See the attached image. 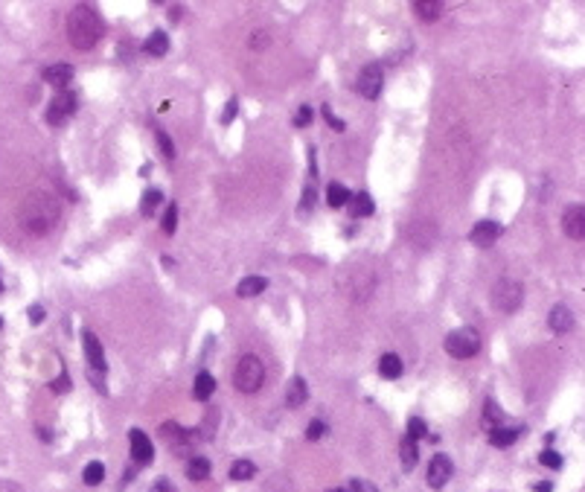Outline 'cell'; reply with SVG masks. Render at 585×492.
<instances>
[{
    "label": "cell",
    "instance_id": "obj_41",
    "mask_svg": "<svg viewBox=\"0 0 585 492\" xmlns=\"http://www.w3.org/2000/svg\"><path fill=\"white\" fill-rule=\"evenodd\" d=\"M265 44H268V32L265 29H256L254 38H251V47H254V50H259V47H265Z\"/></svg>",
    "mask_w": 585,
    "mask_h": 492
},
{
    "label": "cell",
    "instance_id": "obj_44",
    "mask_svg": "<svg viewBox=\"0 0 585 492\" xmlns=\"http://www.w3.org/2000/svg\"><path fill=\"white\" fill-rule=\"evenodd\" d=\"M29 321H32V323H41V321H44V309H41V306H32V309H29Z\"/></svg>",
    "mask_w": 585,
    "mask_h": 492
},
{
    "label": "cell",
    "instance_id": "obj_39",
    "mask_svg": "<svg viewBox=\"0 0 585 492\" xmlns=\"http://www.w3.org/2000/svg\"><path fill=\"white\" fill-rule=\"evenodd\" d=\"M309 207H315V187L309 184L303 190V201H300V213H309Z\"/></svg>",
    "mask_w": 585,
    "mask_h": 492
},
{
    "label": "cell",
    "instance_id": "obj_25",
    "mask_svg": "<svg viewBox=\"0 0 585 492\" xmlns=\"http://www.w3.org/2000/svg\"><path fill=\"white\" fill-rule=\"evenodd\" d=\"M160 201H164V192H160L157 187H152V190H146V192H143V199H140V213H143L146 219H149L152 213L157 210V204H160Z\"/></svg>",
    "mask_w": 585,
    "mask_h": 492
},
{
    "label": "cell",
    "instance_id": "obj_36",
    "mask_svg": "<svg viewBox=\"0 0 585 492\" xmlns=\"http://www.w3.org/2000/svg\"><path fill=\"white\" fill-rule=\"evenodd\" d=\"M175 227H178V207L169 204L166 213H164V231L166 233H175Z\"/></svg>",
    "mask_w": 585,
    "mask_h": 492
},
{
    "label": "cell",
    "instance_id": "obj_18",
    "mask_svg": "<svg viewBox=\"0 0 585 492\" xmlns=\"http://www.w3.org/2000/svg\"><path fill=\"white\" fill-rule=\"evenodd\" d=\"M143 50L149 53V56H155V59H160V56H166L169 53V36L164 29H157V32H152L149 38H146V44H143Z\"/></svg>",
    "mask_w": 585,
    "mask_h": 492
},
{
    "label": "cell",
    "instance_id": "obj_8",
    "mask_svg": "<svg viewBox=\"0 0 585 492\" xmlns=\"http://www.w3.org/2000/svg\"><path fill=\"white\" fill-rule=\"evenodd\" d=\"M382 85H384V70H382V64L379 61H370L367 68L359 73V93L364 96V100H379V93H382Z\"/></svg>",
    "mask_w": 585,
    "mask_h": 492
},
{
    "label": "cell",
    "instance_id": "obj_17",
    "mask_svg": "<svg viewBox=\"0 0 585 492\" xmlns=\"http://www.w3.org/2000/svg\"><path fill=\"white\" fill-rule=\"evenodd\" d=\"M306 399H309L306 379H303V376H295V379L288 382V387H286V405L288 408H300Z\"/></svg>",
    "mask_w": 585,
    "mask_h": 492
},
{
    "label": "cell",
    "instance_id": "obj_27",
    "mask_svg": "<svg viewBox=\"0 0 585 492\" xmlns=\"http://www.w3.org/2000/svg\"><path fill=\"white\" fill-rule=\"evenodd\" d=\"M399 457H402V466L405 469H414L416 466V440H411V437H405L402 440V446H399Z\"/></svg>",
    "mask_w": 585,
    "mask_h": 492
},
{
    "label": "cell",
    "instance_id": "obj_45",
    "mask_svg": "<svg viewBox=\"0 0 585 492\" xmlns=\"http://www.w3.org/2000/svg\"><path fill=\"white\" fill-rule=\"evenodd\" d=\"M533 492H554V484H550V481H539V484H533Z\"/></svg>",
    "mask_w": 585,
    "mask_h": 492
},
{
    "label": "cell",
    "instance_id": "obj_2",
    "mask_svg": "<svg viewBox=\"0 0 585 492\" xmlns=\"http://www.w3.org/2000/svg\"><path fill=\"white\" fill-rule=\"evenodd\" d=\"M102 18L91 3H79L68 15V38L76 50H93L102 38Z\"/></svg>",
    "mask_w": 585,
    "mask_h": 492
},
{
    "label": "cell",
    "instance_id": "obj_22",
    "mask_svg": "<svg viewBox=\"0 0 585 492\" xmlns=\"http://www.w3.org/2000/svg\"><path fill=\"white\" fill-rule=\"evenodd\" d=\"M414 12H416V18H422V21H437L443 15V3H440V0H416Z\"/></svg>",
    "mask_w": 585,
    "mask_h": 492
},
{
    "label": "cell",
    "instance_id": "obj_15",
    "mask_svg": "<svg viewBox=\"0 0 585 492\" xmlns=\"http://www.w3.org/2000/svg\"><path fill=\"white\" fill-rule=\"evenodd\" d=\"M160 437H164V440L169 443V446H172L175 452H184L192 434H187V431H184V429H181V425H178V422H164V425H160Z\"/></svg>",
    "mask_w": 585,
    "mask_h": 492
},
{
    "label": "cell",
    "instance_id": "obj_31",
    "mask_svg": "<svg viewBox=\"0 0 585 492\" xmlns=\"http://www.w3.org/2000/svg\"><path fill=\"white\" fill-rule=\"evenodd\" d=\"M483 420H486V425H490V431H492V429H501V422H504V411H501V408H498L492 399H486Z\"/></svg>",
    "mask_w": 585,
    "mask_h": 492
},
{
    "label": "cell",
    "instance_id": "obj_3",
    "mask_svg": "<svg viewBox=\"0 0 585 492\" xmlns=\"http://www.w3.org/2000/svg\"><path fill=\"white\" fill-rule=\"evenodd\" d=\"M338 286L341 291L347 294L350 300H367L370 294H373V286H376V274H373V268L367 266V262H350L347 268H341L338 274Z\"/></svg>",
    "mask_w": 585,
    "mask_h": 492
},
{
    "label": "cell",
    "instance_id": "obj_43",
    "mask_svg": "<svg viewBox=\"0 0 585 492\" xmlns=\"http://www.w3.org/2000/svg\"><path fill=\"white\" fill-rule=\"evenodd\" d=\"M149 492H175V486H172L166 478H160V481H155V486H152Z\"/></svg>",
    "mask_w": 585,
    "mask_h": 492
},
{
    "label": "cell",
    "instance_id": "obj_26",
    "mask_svg": "<svg viewBox=\"0 0 585 492\" xmlns=\"http://www.w3.org/2000/svg\"><path fill=\"white\" fill-rule=\"evenodd\" d=\"M350 195H352V192H350L344 184H335V181H332V184L327 187V201H329V207H344V204L350 201Z\"/></svg>",
    "mask_w": 585,
    "mask_h": 492
},
{
    "label": "cell",
    "instance_id": "obj_38",
    "mask_svg": "<svg viewBox=\"0 0 585 492\" xmlns=\"http://www.w3.org/2000/svg\"><path fill=\"white\" fill-rule=\"evenodd\" d=\"M350 492H379V489L373 486L370 481H364V478H352L350 481Z\"/></svg>",
    "mask_w": 585,
    "mask_h": 492
},
{
    "label": "cell",
    "instance_id": "obj_40",
    "mask_svg": "<svg viewBox=\"0 0 585 492\" xmlns=\"http://www.w3.org/2000/svg\"><path fill=\"white\" fill-rule=\"evenodd\" d=\"M323 117H327V123H329V125H332L335 131H344V123H341V120L335 117V114H332V108H329V105H323Z\"/></svg>",
    "mask_w": 585,
    "mask_h": 492
},
{
    "label": "cell",
    "instance_id": "obj_6",
    "mask_svg": "<svg viewBox=\"0 0 585 492\" xmlns=\"http://www.w3.org/2000/svg\"><path fill=\"white\" fill-rule=\"evenodd\" d=\"M443 347H446V353L454 355V358H472V355H478V350H481V338H478L475 330H458V332H451V335L443 341Z\"/></svg>",
    "mask_w": 585,
    "mask_h": 492
},
{
    "label": "cell",
    "instance_id": "obj_7",
    "mask_svg": "<svg viewBox=\"0 0 585 492\" xmlns=\"http://www.w3.org/2000/svg\"><path fill=\"white\" fill-rule=\"evenodd\" d=\"M76 105H79V93H73V91H58L53 100H50V108H47V123H50V125L68 123L73 114H76Z\"/></svg>",
    "mask_w": 585,
    "mask_h": 492
},
{
    "label": "cell",
    "instance_id": "obj_33",
    "mask_svg": "<svg viewBox=\"0 0 585 492\" xmlns=\"http://www.w3.org/2000/svg\"><path fill=\"white\" fill-rule=\"evenodd\" d=\"M426 434H428V425L422 422L419 417H411V420H408V434H405V437L419 440V437H426Z\"/></svg>",
    "mask_w": 585,
    "mask_h": 492
},
{
    "label": "cell",
    "instance_id": "obj_32",
    "mask_svg": "<svg viewBox=\"0 0 585 492\" xmlns=\"http://www.w3.org/2000/svg\"><path fill=\"white\" fill-rule=\"evenodd\" d=\"M155 137H157V146H160V152H164V157H175V143H172V137L166 134V131L157 128Z\"/></svg>",
    "mask_w": 585,
    "mask_h": 492
},
{
    "label": "cell",
    "instance_id": "obj_11",
    "mask_svg": "<svg viewBox=\"0 0 585 492\" xmlns=\"http://www.w3.org/2000/svg\"><path fill=\"white\" fill-rule=\"evenodd\" d=\"M562 231L571 239H585V204H571L562 213Z\"/></svg>",
    "mask_w": 585,
    "mask_h": 492
},
{
    "label": "cell",
    "instance_id": "obj_16",
    "mask_svg": "<svg viewBox=\"0 0 585 492\" xmlns=\"http://www.w3.org/2000/svg\"><path fill=\"white\" fill-rule=\"evenodd\" d=\"M73 73H76L73 64L58 61V64H50V68L44 70V82H50V85H56V88H64V85H70Z\"/></svg>",
    "mask_w": 585,
    "mask_h": 492
},
{
    "label": "cell",
    "instance_id": "obj_48",
    "mask_svg": "<svg viewBox=\"0 0 585 492\" xmlns=\"http://www.w3.org/2000/svg\"><path fill=\"white\" fill-rule=\"evenodd\" d=\"M329 492H347V489H329Z\"/></svg>",
    "mask_w": 585,
    "mask_h": 492
},
{
    "label": "cell",
    "instance_id": "obj_46",
    "mask_svg": "<svg viewBox=\"0 0 585 492\" xmlns=\"http://www.w3.org/2000/svg\"><path fill=\"white\" fill-rule=\"evenodd\" d=\"M91 382H93V387H96V390H102V393H105V382L100 379V373H96V370H91Z\"/></svg>",
    "mask_w": 585,
    "mask_h": 492
},
{
    "label": "cell",
    "instance_id": "obj_5",
    "mask_svg": "<svg viewBox=\"0 0 585 492\" xmlns=\"http://www.w3.org/2000/svg\"><path fill=\"white\" fill-rule=\"evenodd\" d=\"M522 300H524V286L510 280V277H504V280H498L492 286V306L501 309V312H507V315L522 306Z\"/></svg>",
    "mask_w": 585,
    "mask_h": 492
},
{
    "label": "cell",
    "instance_id": "obj_35",
    "mask_svg": "<svg viewBox=\"0 0 585 492\" xmlns=\"http://www.w3.org/2000/svg\"><path fill=\"white\" fill-rule=\"evenodd\" d=\"M312 120H315L312 105H300V108H297V117H295V125H297V128H306Z\"/></svg>",
    "mask_w": 585,
    "mask_h": 492
},
{
    "label": "cell",
    "instance_id": "obj_30",
    "mask_svg": "<svg viewBox=\"0 0 585 492\" xmlns=\"http://www.w3.org/2000/svg\"><path fill=\"white\" fill-rule=\"evenodd\" d=\"M256 475V466L251 463V461H236L233 466H231V478L233 481H251Z\"/></svg>",
    "mask_w": 585,
    "mask_h": 492
},
{
    "label": "cell",
    "instance_id": "obj_9",
    "mask_svg": "<svg viewBox=\"0 0 585 492\" xmlns=\"http://www.w3.org/2000/svg\"><path fill=\"white\" fill-rule=\"evenodd\" d=\"M451 472H454V463H451V457L446 454H434L431 457V463H428V475H426V481L431 489H443L448 481H451Z\"/></svg>",
    "mask_w": 585,
    "mask_h": 492
},
{
    "label": "cell",
    "instance_id": "obj_24",
    "mask_svg": "<svg viewBox=\"0 0 585 492\" xmlns=\"http://www.w3.org/2000/svg\"><path fill=\"white\" fill-rule=\"evenodd\" d=\"M518 434H522V429H492L490 431V443L492 446H498V449H507V446H513V443L518 440Z\"/></svg>",
    "mask_w": 585,
    "mask_h": 492
},
{
    "label": "cell",
    "instance_id": "obj_4",
    "mask_svg": "<svg viewBox=\"0 0 585 492\" xmlns=\"http://www.w3.org/2000/svg\"><path fill=\"white\" fill-rule=\"evenodd\" d=\"M265 382V367L256 355H242L233 370V385L242 393H256Z\"/></svg>",
    "mask_w": 585,
    "mask_h": 492
},
{
    "label": "cell",
    "instance_id": "obj_14",
    "mask_svg": "<svg viewBox=\"0 0 585 492\" xmlns=\"http://www.w3.org/2000/svg\"><path fill=\"white\" fill-rule=\"evenodd\" d=\"M82 344H85V355H88V362H91V367L93 370H102L105 373V350H102V344H100V338H96L93 332H85L82 335Z\"/></svg>",
    "mask_w": 585,
    "mask_h": 492
},
{
    "label": "cell",
    "instance_id": "obj_21",
    "mask_svg": "<svg viewBox=\"0 0 585 492\" xmlns=\"http://www.w3.org/2000/svg\"><path fill=\"white\" fill-rule=\"evenodd\" d=\"M350 204H352V216L355 219H367V216H373V210H376V204H373V199L367 192H352Z\"/></svg>",
    "mask_w": 585,
    "mask_h": 492
},
{
    "label": "cell",
    "instance_id": "obj_23",
    "mask_svg": "<svg viewBox=\"0 0 585 492\" xmlns=\"http://www.w3.org/2000/svg\"><path fill=\"white\" fill-rule=\"evenodd\" d=\"M379 370H382L384 379H399L402 376V358L396 353H384L382 362H379Z\"/></svg>",
    "mask_w": 585,
    "mask_h": 492
},
{
    "label": "cell",
    "instance_id": "obj_34",
    "mask_svg": "<svg viewBox=\"0 0 585 492\" xmlns=\"http://www.w3.org/2000/svg\"><path fill=\"white\" fill-rule=\"evenodd\" d=\"M539 463L547 466V469H559V466H562V454H556L554 449H545V452L539 454Z\"/></svg>",
    "mask_w": 585,
    "mask_h": 492
},
{
    "label": "cell",
    "instance_id": "obj_19",
    "mask_svg": "<svg viewBox=\"0 0 585 492\" xmlns=\"http://www.w3.org/2000/svg\"><path fill=\"white\" fill-rule=\"evenodd\" d=\"M268 286L265 277H242L239 286H236V294L239 298H256V294H263Z\"/></svg>",
    "mask_w": 585,
    "mask_h": 492
},
{
    "label": "cell",
    "instance_id": "obj_13",
    "mask_svg": "<svg viewBox=\"0 0 585 492\" xmlns=\"http://www.w3.org/2000/svg\"><path fill=\"white\" fill-rule=\"evenodd\" d=\"M547 323H550V330H554L556 335L571 332L574 330V312L568 306H554V309H550V315H547Z\"/></svg>",
    "mask_w": 585,
    "mask_h": 492
},
{
    "label": "cell",
    "instance_id": "obj_47",
    "mask_svg": "<svg viewBox=\"0 0 585 492\" xmlns=\"http://www.w3.org/2000/svg\"><path fill=\"white\" fill-rule=\"evenodd\" d=\"M70 387V382H68V376H61L58 382H53V390H68Z\"/></svg>",
    "mask_w": 585,
    "mask_h": 492
},
{
    "label": "cell",
    "instance_id": "obj_20",
    "mask_svg": "<svg viewBox=\"0 0 585 492\" xmlns=\"http://www.w3.org/2000/svg\"><path fill=\"white\" fill-rule=\"evenodd\" d=\"M213 390H216V379L210 376L207 370H201L198 376H195V385H192V393H195V399H201L207 402L210 397H213Z\"/></svg>",
    "mask_w": 585,
    "mask_h": 492
},
{
    "label": "cell",
    "instance_id": "obj_29",
    "mask_svg": "<svg viewBox=\"0 0 585 492\" xmlns=\"http://www.w3.org/2000/svg\"><path fill=\"white\" fill-rule=\"evenodd\" d=\"M102 478H105V466H102L100 461H91V463L85 466V472H82V481H85L88 486L102 484Z\"/></svg>",
    "mask_w": 585,
    "mask_h": 492
},
{
    "label": "cell",
    "instance_id": "obj_10",
    "mask_svg": "<svg viewBox=\"0 0 585 492\" xmlns=\"http://www.w3.org/2000/svg\"><path fill=\"white\" fill-rule=\"evenodd\" d=\"M501 233H504V227H501L498 222L483 219V222H478V224L472 227V231H469V242L478 245V248H492Z\"/></svg>",
    "mask_w": 585,
    "mask_h": 492
},
{
    "label": "cell",
    "instance_id": "obj_37",
    "mask_svg": "<svg viewBox=\"0 0 585 492\" xmlns=\"http://www.w3.org/2000/svg\"><path fill=\"white\" fill-rule=\"evenodd\" d=\"M323 434H327V422H323V420H312V422H309V429H306V437L309 440H320Z\"/></svg>",
    "mask_w": 585,
    "mask_h": 492
},
{
    "label": "cell",
    "instance_id": "obj_42",
    "mask_svg": "<svg viewBox=\"0 0 585 492\" xmlns=\"http://www.w3.org/2000/svg\"><path fill=\"white\" fill-rule=\"evenodd\" d=\"M233 117H236V96H233L231 102H227V108H224V114H221V123H231Z\"/></svg>",
    "mask_w": 585,
    "mask_h": 492
},
{
    "label": "cell",
    "instance_id": "obj_1",
    "mask_svg": "<svg viewBox=\"0 0 585 492\" xmlns=\"http://www.w3.org/2000/svg\"><path fill=\"white\" fill-rule=\"evenodd\" d=\"M58 216L61 207L50 192H29L18 210V222L29 236H47L58 224Z\"/></svg>",
    "mask_w": 585,
    "mask_h": 492
},
{
    "label": "cell",
    "instance_id": "obj_12",
    "mask_svg": "<svg viewBox=\"0 0 585 492\" xmlns=\"http://www.w3.org/2000/svg\"><path fill=\"white\" fill-rule=\"evenodd\" d=\"M128 440H132V461L134 463H152V457H155V449H152V440L146 437L140 429H132V434H128Z\"/></svg>",
    "mask_w": 585,
    "mask_h": 492
},
{
    "label": "cell",
    "instance_id": "obj_28",
    "mask_svg": "<svg viewBox=\"0 0 585 492\" xmlns=\"http://www.w3.org/2000/svg\"><path fill=\"white\" fill-rule=\"evenodd\" d=\"M210 475V461L207 457H192L189 466H187V478L189 481H204Z\"/></svg>",
    "mask_w": 585,
    "mask_h": 492
},
{
    "label": "cell",
    "instance_id": "obj_49",
    "mask_svg": "<svg viewBox=\"0 0 585 492\" xmlns=\"http://www.w3.org/2000/svg\"><path fill=\"white\" fill-rule=\"evenodd\" d=\"M0 326H3V321H0Z\"/></svg>",
    "mask_w": 585,
    "mask_h": 492
}]
</instances>
